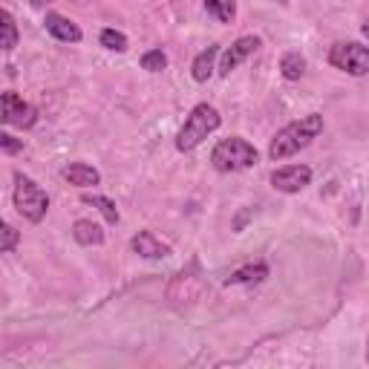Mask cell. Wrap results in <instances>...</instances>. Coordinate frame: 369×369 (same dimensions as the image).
<instances>
[{"label": "cell", "mask_w": 369, "mask_h": 369, "mask_svg": "<svg viewBox=\"0 0 369 369\" xmlns=\"http://www.w3.org/2000/svg\"><path fill=\"white\" fill-rule=\"evenodd\" d=\"M274 4H280V6H286V4H289V0H274Z\"/></svg>", "instance_id": "25"}, {"label": "cell", "mask_w": 369, "mask_h": 369, "mask_svg": "<svg viewBox=\"0 0 369 369\" xmlns=\"http://www.w3.org/2000/svg\"><path fill=\"white\" fill-rule=\"evenodd\" d=\"M15 208L29 223H41L49 211V196L35 179L15 173Z\"/></svg>", "instance_id": "4"}, {"label": "cell", "mask_w": 369, "mask_h": 369, "mask_svg": "<svg viewBox=\"0 0 369 369\" xmlns=\"http://www.w3.org/2000/svg\"><path fill=\"white\" fill-rule=\"evenodd\" d=\"M0 26H4V41H0V46H4V52H12L18 46V26H15V18L12 12H0Z\"/></svg>", "instance_id": "18"}, {"label": "cell", "mask_w": 369, "mask_h": 369, "mask_svg": "<svg viewBox=\"0 0 369 369\" xmlns=\"http://www.w3.org/2000/svg\"><path fill=\"white\" fill-rule=\"evenodd\" d=\"M220 125H223V118H220L217 107H211V104H196V107L191 110V115L184 118L182 130L176 133V150L191 153L194 147H199Z\"/></svg>", "instance_id": "2"}, {"label": "cell", "mask_w": 369, "mask_h": 369, "mask_svg": "<svg viewBox=\"0 0 369 369\" xmlns=\"http://www.w3.org/2000/svg\"><path fill=\"white\" fill-rule=\"evenodd\" d=\"M61 176H64L70 184H78V188H96V184L101 182V173L92 165H84V162L67 165L64 170H61Z\"/></svg>", "instance_id": "11"}, {"label": "cell", "mask_w": 369, "mask_h": 369, "mask_svg": "<svg viewBox=\"0 0 369 369\" xmlns=\"http://www.w3.org/2000/svg\"><path fill=\"white\" fill-rule=\"evenodd\" d=\"M257 159H260L257 147L249 144L245 139H239V136L223 139L211 153V165L220 173H237V170H245V168H254Z\"/></svg>", "instance_id": "3"}, {"label": "cell", "mask_w": 369, "mask_h": 369, "mask_svg": "<svg viewBox=\"0 0 369 369\" xmlns=\"http://www.w3.org/2000/svg\"><path fill=\"white\" fill-rule=\"evenodd\" d=\"M0 150L12 156V153H20V150H23V142L15 139V136H9V133H0Z\"/></svg>", "instance_id": "22"}, {"label": "cell", "mask_w": 369, "mask_h": 369, "mask_svg": "<svg viewBox=\"0 0 369 369\" xmlns=\"http://www.w3.org/2000/svg\"><path fill=\"white\" fill-rule=\"evenodd\" d=\"M73 237H75V242H81V245H101V242H104L101 225L89 223V220H78V223L73 225Z\"/></svg>", "instance_id": "14"}, {"label": "cell", "mask_w": 369, "mask_h": 369, "mask_svg": "<svg viewBox=\"0 0 369 369\" xmlns=\"http://www.w3.org/2000/svg\"><path fill=\"white\" fill-rule=\"evenodd\" d=\"M257 46H260V38H257V35H242V38H237V41L225 49V55H223V61H220V67H217L220 75L228 78V75L242 64L245 58L257 52Z\"/></svg>", "instance_id": "8"}, {"label": "cell", "mask_w": 369, "mask_h": 369, "mask_svg": "<svg viewBox=\"0 0 369 369\" xmlns=\"http://www.w3.org/2000/svg\"><path fill=\"white\" fill-rule=\"evenodd\" d=\"M217 55H220V46H208V49H202L196 58H194V64H191V75H194V81L196 84H205L211 75H213V61H217Z\"/></svg>", "instance_id": "13"}, {"label": "cell", "mask_w": 369, "mask_h": 369, "mask_svg": "<svg viewBox=\"0 0 369 369\" xmlns=\"http://www.w3.org/2000/svg\"><path fill=\"white\" fill-rule=\"evenodd\" d=\"M168 67V55L162 52V49H147L144 55H142V70H147V73H162Z\"/></svg>", "instance_id": "20"}, {"label": "cell", "mask_w": 369, "mask_h": 369, "mask_svg": "<svg viewBox=\"0 0 369 369\" xmlns=\"http://www.w3.org/2000/svg\"><path fill=\"white\" fill-rule=\"evenodd\" d=\"M320 133H323V115L320 113L303 115L300 121H292V125H286L280 133L271 139L268 159L271 162H283V159L294 156V153H300L303 147H309Z\"/></svg>", "instance_id": "1"}, {"label": "cell", "mask_w": 369, "mask_h": 369, "mask_svg": "<svg viewBox=\"0 0 369 369\" xmlns=\"http://www.w3.org/2000/svg\"><path fill=\"white\" fill-rule=\"evenodd\" d=\"M361 32H363V35H366V38H369V20H366V23H363V29H361Z\"/></svg>", "instance_id": "24"}, {"label": "cell", "mask_w": 369, "mask_h": 369, "mask_svg": "<svg viewBox=\"0 0 369 369\" xmlns=\"http://www.w3.org/2000/svg\"><path fill=\"white\" fill-rule=\"evenodd\" d=\"M29 4H32L35 9H44V6H49V4H52V0H29Z\"/></svg>", "instance_id": "23"}, {"label": "cell", "mask_w": 369, "mask_h": 369, "mask_svg": "<svg viewBox=\"0 0 369 369\" xmlns=\"http://www.w3.org/2000/svg\"><path fill=\"white\" fill-rule=\"evenodd\" d=\"M280 73H283V78H289V81H300L303 73H306V58H303L297 49L286 52V55L280 58Z\"/></svg>", "instance_id": "15"}, {"label": "cell", "mask_w": 369, "mask_h": 369, "mask_svg": "<svg viewBox=\"0 0 369 369\" xmlns=\"http://www.w3.org/2000/svg\"><path fill=\"white\" fill-rule=\"evenodd\" d=\"M0 104H4V121L9 127H32L35 121H38V113H35V107L29 104V101H23L18 92H4L0 96Z\"/></svg>", "instance_id": "7"}, {"label": "cell", "mask_w": 369, "mask_h": 369, "mask_svg": "<svg viewBox=\"0 0 369 369\" xmlns=\"http://www.w3.org/2000/svg\"><path fill=\"white\" fill-rule=\"evenodd\" d=\"M0 234H4V242H0V251H4V254H12V251H15V245L20 242V234H18L12 225H4V231H0Z\"/></svg>", "instance_id": "21"}, {"label": "cell", "mask_w": 369, "mask_h": 369, "mask_svg": "<svg viewBox=\"0 0 369 369\" xmlns=\"http://www.w3.org/2000/svg\"><path fill=\"white\" fill-rule=\"evenodd\" d=\"M99 41H101V46L110 49V52H125V49H127V35L118 32V29H104Z\"/></svg>", "instance_id": "19"}, {"label": "cell", "mask_w": 369, "mask_h": 369, "mask_svg": "<svg viewBox=\"0 0 369 369\" xmlns=\"http://www.w3.org/2000/svg\"><path fill=\"white\" fill-rule=\"evenodd\" d=\"M366 363H369V344H366Z\"/></svg>", "instance_id": "26"}, {"label": "cell", "mask_w": 369, "mask_h": 369, "mask_svg": "<svg viewBox=\"0 0 369 369\" xmlns=\"http://www.w3.org/2000/svg\"><path fill=\"white\" fill-rule=\"evenodd\" d=\"M81 202H84V205H92V208H99L110 225H115V223L121 220V217H118V208H115V202H113V199H107V196H99V194H84V196H81Z\"/></svg>", "instance_id": "16"}, {"label": "cell", "mask_w": 369, "mask_h": 369, "mask_svg": "<svg viewBox=\"0 0 369 369\" xmlns=\"http://www.w3.org/2000/svg\"><path fill=\"white\" fill-rule=\"evenodd\" d=\"M265 277H268V265L265 263H249V265L237 268L225 280V286H251V283H263Z\"/></svg>", "instance_id": "12"}, {"label": "cell", "mask_w": 369, "mask_h": 369, "mask_svg": "<svg viewBox=\"0 0 369 369\" xmlns=\"http://www.w3.org/2000/svg\"><path fill=\"white\" fill-rule=\"evenodd\" d=\"M46 32L55 38V41H64V44H78L84 38V32L78 29V23H73L70 18L58 15V12H46Z\"/></svg>", "instance_id": "10"}, {"label": "cell", "mask_w": 369, "mask_h": 369, "mask_svg": "<svg viewBox=\"0 0 369 369\" xmlns=\"http://www.w3.org/2000/svg\"><path fill=\"white\" fill-rule=\"evenodd\" d=\"M329 64L346 75H366L369 73V46L358 41H341L329 49Z\"/></svg>", "instance_id": "5"}, {"label": "cell", "mask_w": 369, "mask_h": 369, "mask_svg": "<svg viewBox=\"0 0 369 369\" xmlns=\"http://www.w3.org/2000/svg\"><path fill=\"white\" fill-rule=\"evenodd\" d=\"M309 182H312L309 165H286V168H277L271 173V188L280 194H300Z\"/></svg>", "instance_id": "6"}, {"label": "cell", "mask_w": 369, "mask_h": 369, "mask_svg": "<svg viewBox=\"0 0 369 369\" xmlns=\"http://www.w3.org/2000/svg\"><path fill=\"white\" fill-rule=\"evenodd\" d=\"M130 249L139 257H144V260H165V257H170V245L162 242L153 231H139L133 237V242H130Z\"/></svg>", "instance_id": "9"}, {"label": "cell", "mask_w": 369, "mask_h": 369, "mask_svg": "<svg viewBox=\"0 0 369 369\" xmlns=\"http://www.w3.org/2000/svg\"><path fill=\"white\" fill-rule=\"evenodd\" d=\"M205 9L220 23H231L237 15V0H205Z\"/></svg>", "instance_id": "17"}]
</instances>
